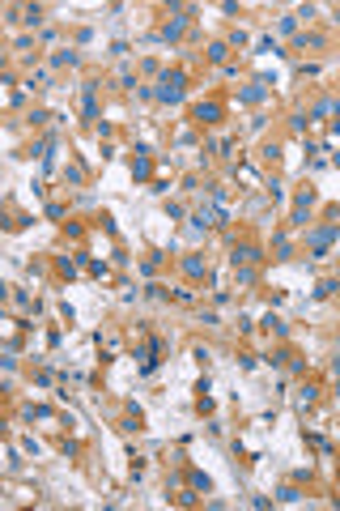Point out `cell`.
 <instances>
[{
  "mask_svg": "<svg viewBox=\"0 0 340 511\" xmlns=\"http://www.w3.org/2000/svg\"><path fill=\"white\" fill-rule=\"evenodd\" d=\"M162 98H179V77H166V85H162Z\"/></svg>",
  "mask_w": 340,
  "mask_h": 511,
  "instance_id": "6da1fadb",
  "label": "cell"
}]
</instances>
